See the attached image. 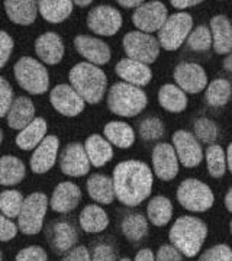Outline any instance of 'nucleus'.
<instances>
[{
    "label": "nucleus",
    "instance_id": "obj_1",
    "mask_svg": "<svg viewBox=\"0 0 232 261\" xmlns=\"http://www.w3.org/2000/svg\"><path fill=\"white\" fill-rule=\"evenodd\" d=\"M116 199L123 206L135 207L147 200L152 192L154 174L147 163L139 160L121 161L113 168Z\"/></svg>",
    "mask_w": 232,
    "mask_h": 261
},
{
    "label": "nucleus",
    "instance_id": "obj_2",
    "mask_svg": "<svg viewBox=\"0 0 232 261\" xmlns=\"http://www.w3.org/2000/svg\"><path fill=\"white\" fill-rule=\"evenodd\" d=\"M68 82L86 103L97 105L108 90V77L100 67L87 61L77 63L68 71Z\"/></svg>",
    "mask_w": 232,
    "mask_h": 261
},
{
    "label": "nucleus",
    "instance_id": "obj_3",
    "mask_svg": "<svg viewBox=\"0 0 232 261\" xmlns=\"http://www.w3.org/2000/svg\"><path fill=\"white\" fill-rule=\"evenodd\" d=\"M208 237V226L202 219L195 216H180L170 228L168 240L180 252L192 258L202 250Z\"/></svg>",
    "mask_w": 232,
    "mask_h": 261
},
{
    "label": "nucleus",
    "instance_id": "obj_4",
    "mask_svg": "<svg viewBox=\"0 0 232 261\" xmlns=\"http://www.w3.org/2000/svg\"><path fill=\"white\" fill-rule=\"evenodd\" d=\"M106 103L112 113L122 118H134L147 108L148 97L141 87L119 82L109 87Z\"/></svg>",
    "mask_w": 232,
    "mask_h": 261
},
{
    "label": "nucleus",
    "instance_id": "obj_5",
    "mask_svg": "<svg viewBox=\"0 0 232 261\" xmlns=\"http://www.w3.org/2000/svg\"><path fill=\"white\" fill-rule=\"evenodd\" d=\"M13 74L19 87L29 94H44L49 89L48 70L34 57H20L13 65Z\"/></svg>",
    "mask_w": 232,
    "mask_h": 261
},
{
    "label": "nucleus",
    "instance_id": "obj_6",
    "mask_svg": "<svg viewBox=\"0 0 232 261\" xmlns=\"http://www.w3.org/2000/svg\"><path fill=\"white\" fill-rule=\"evenodd\" d=\"M177 200L189 212H206L215 203L212 189L197 178H186L177 187Z\"/></svg>",
    "mask_w": 232,
    "mask_h": 261
},
{
    "label": "nucleus",
    "instance_id": "obj_7",
    "mask_svg": "<svg viewBox=\"0 0 232 261\" xmlns=\"http://www.w3.org/2000/svg\"><path fill=\"white\" fill-rule=\"evenodd\" d=\"M193 31V18L190 13L177 12L170 15L164 27L158 31V42L166 51H176L187 41Z\"/></svg>",
    "mask_w": 232,
    "mask_h": 261
},
{
    "label": "nucleus",
    "instance_id": "obj_8",
    "mask_svg": "<svg viewBox=\"0 0 232 261\" xmlns=\"http://www.w3.org/2000/svg\"><path fill=\"white\" fill-rule=\"evenodd\" d=\"M49 200L45 193L35 192L25 197L18 218L19 231L25 235H37L42 231Z\"/></svg>",
    "mask_w": 232,
    "mask_h": 261
},
{
    "label": "nucleus",
    "instance_id": "obj_9",
    "mask_svg": "<svg viewBox=\"0 0 232 261\" xmlns=\"http://www.w3.org/2000/svg\"><path fill=\"white\" fill-rule=\"evenodd\" d=\"M122 47L128 58L144 64H152L157 61L161 45L158 39L141 31H131L122 38Z\"/></svg>",
    "mask_w": 232,
    "mask_h": 261
},
{
    "label": "nucleus",
    "instance_id": "obj_10",
    "mask_svg": "<svg viewBox=\"0 0 232 261\" xmlns=\"http://www.w3.org/2000/svg\"><path fill=\"white\" fill-rule=\"evenodd\" d=\"M87 28L100 37H113L122 28L123 19L119 10L109 5H97L87 13Z\"/></svg>",
    "mask_w": 232,
    "mask_h": 261
},
{
    "label": "nucleus",
    "instance_id": "obj_11",
    "mask_svg": "<svg viewBox=\"0 0 232 261\" xmlns=\"http://www.w3.org/2000/svg\"><path fill=\"white\" fill-rule=\"evenodd\" d=\"M168 16L170 15H168L167 6L163 2H158V0L144 2L142 6L134 10L132 23L141 32L152 35V32H158L164 27Z\"/></svg>",
    "mask_w": 232,
    "mask_h": 261
},
{
    "label": "nucleus",
    "instance_id": "obj_12",
    "mask_svg": "<svg viewBox=\"0 0 232 261\" xmlns=\"http://www.w3.org/2000/svg\"><path fill=\"white\" fill-rule=\"evenodd\" d=\"M171 142L176 149L180 164L186 168L197 167L203 161V148L193 132L185 129L176 130L171 137Z\"/></svg>",
    "mask_w": 232,
    "mask_h": 261
},
{
    "label": "nucleus",
    "instance_id": "obj_13",
    "mask_svg": "<svg viewBox=\"0 0 232 261\" xmlns=\"http://www.w3.org/2000/svg\"><path fill=\"white\" fill-rule=\"evenodd\" d=\"M49 102L57 112L67 118H74L83 112L86 102L71 84H57L49 92Z\"/></svg>",
    "mask_w": 232,
    "mask_h": 261
},
{
    "label": "nucleus",
    "instance_id": "obj_14",
    "mask_svg": "<svg viewBox=\"0 0 232 261\" xmlns=\"http://www.w3.org/2000/svg\"><path fill=\"white\" fill-rule=\"evenodd\" d=\"M58 164L63 174L68 177H82L89 174L92 163L87 157L84 145L80 142H71L65 145V148L60 152Z\"/></svg>",
    "mask_w": 232,
    "mask_h": 261
},
{
    "label": "nucleus",
    "instance_id": "obj_15",
    "mask_svg": "<svg viewBox=\"0 0 232 261\" xmlns=\"http://www.w3.org/2000/svg\"><path fill=\"white\" fill-rule=\"evenodd\" d=\"M173 77L177 86L189 94L200 93L208 87V74L203 67L196 63L177 64Z\"/></svg>",
    "mask_w": 232,
    "mask_h": 261
},
{
    "label": "nucleus",
    "instance_id": "obj_16",
    "mask_svg": "<svg viewBox=\"0 0 232 261\" xmlns=\"http://www.w3.org/2000/svg\"><path fill=\"white\" fill-rule=\"evenodd\" d=\"M152 171L160 180L171 181L178 174V157L173 144L158 142L152 148Z\"/></svg>",
    "mask_w": 232,
    "mask_h": 261
},
{
    "label": "nucleus",
    "instance_id": "obj_17",
    "mask_svg": "<svg viewBox=\"0 0 232 261\" xmlns=\"http://www.w3.org/2000/svg\"><path fill=\"white\" fill-rule=\"evenodd\" d=\"M45 238L56 254H67L75 247L79 233L74 225L67 221H53L46 228Z\"/></svg>",
    "mask_w": 232,
    "mask_h": 261
},
{
    "label": "nucleus",
    "instance_id": "obj_18",
    "mask_svg": "<svg viewBox=\"0 0 232 261\" xmlns=\"http://www.w3.org/2000/svg\"><path fill=\"white\" fill-rule=\"evenodd\" d=\"M73 42H74L75 51L87 63L100 67L111 61V47L100 38L92 37V35H77Z\"/></svg>",
    "mask_w": 232,
    "mask_h": 261
},
{
    "label": "nucleus",
    "instance_id": "obj_19",
    "mask_svg": "<svg viewBox=\"0 0 232 261\" xmlns=\"http://www.w3.org/2000/svg\"><path fill=\"white\" fill-rule=\"evenodd\" d=\"M58 148H60V140L56 135H46L45 140L34 149L29 159V167L32 170V173L44 174L54 167L57 160L60 157Z\"/></svg>",
    "mask_w": 232,
    "mask_h": 261
},
{
    "label": "nucleus",
    "instance_id": "obj_20",
    "mask_svg": "<svg viewBox=\"0 0 232 261\" xmlns=\"http://www.w3.org/2000/svg\"><path fill=\"white\" fill-rule=\"evenodd\" d=\"M65 47L63 38L57 32H44L35 41V54L42 64L57 65L64 58Z\"/></svg>",
    "mask_w": 232,
    "mask_h": 261
},
{
    "label": "nucleus",
    "instance_id": "obj_21",
    "mask_svg": "<svg viewBox=\"0 0 232 261\" xmlns=\"http://www.w3.org/2000/svg\"><path fill=\"white\" fill-rule=\"evenodd\" d=\"M115 73L122 82L137 86V87L148 86L152 79V71H151L149 65L135 61L128 57L118 61V64L115 67Z\"/></svg>",
    "mask_w": 232,
    "mask_h": 261
},
{
    "label": "nucleus",
    "instance_id": "obj_22",
    "mask_svg": "<svg viewBox=\"0 0 232 261\" xmlns=\"http://www.w3.org/2000/svg\"><path fill=\"white\" fill-rule=\"evenodd\" d=\"M82 200L80 187L73 181L58 183L51 195L49 206L57 214H68L74 211Z\"/></svg>",
    "mask_w": 232,
    "mask_h": 261
},
{
    "label": "nucleus",
    "instance_id": "obj_23",
    "mask_svg": "<svg viewBox=\"0 0 232 261\" xmlns=\"http://www.w3.org/2000/svg\"><path fill=\"white\" fill-rule=\"evenodd\" d=\"M214 39V51L218 56H229L232 53V22L225 15H215L209 22Z\"/></svg>",
    "mask_w": 232,
    "mask_h": 261
},
{
    "label": "nucleus",
    "instance_id": "obj_24",
    "mask_svg": "<svg viewBox=\"0 0 232 261\" xmlns=\"http://www.w3.org/2000/svg\"><path fill=\"white\" fill-rule=\"evenodd\" d=\"M35 119V105L27 96H19L6 116V123L10 129L22 130Z\"/></svg>",
    "mask_w": 232,
    "mask_h": 261
},
{
    "label": "nucleus",
    "instance_id": "obj_25",
    "mask_svg": "<svg viewBox=\"0 0 232 261\" xmlns=\"http://www.w3.org/2000/svg\"><path fill=\"white\" fill-rule=\"evenodd\" d=\"M3 5L10 22L20 27L32 25L39 13L38 2L32 0H6Z\"/></svg>",
    "mask_w": 232,
    "mask_h": 261
},
{
    "label": "nucleus",
    "instance_id": "obj_26",
    "mask_svg": "<svg viewBox=\"0 0 232 261\" xmlns=\"http://www.w3.org/2000/svg\"><path fill=\"white\" fill-rule=\"evenodd\" d=\"M87 193L93 199V202L100 203V205H111L115 200V185H113V178L100 174V173H94L90 177L87 178Z\"/></svg>",
    "mask_w": 232,
    "mask_h": 261
},
{
    "label": "nucleus",
    "instance_id": "obj_27",
    "mask_svg": "<svg viewBox=\"0 0 232 261\" xmlns=\"http://www.w3.org/2000/svg\"><path fill=\"white\" fill-rule=\"evenodd\" d=\"M83 145L93 167H103L113 159V145L99 134L87 137Z\"/></svg>",
    "mask_w": 232,
    "mask_h": 261
},
{
    "label": "nucleus",
    "instance_id": "obj_28",
    "mask_svg": "<svg viewBox=\"0 0 232 261\" xmlns=\"http://www.w3.org/2000/svg\"><path fill=\"white\" fill-rule=\"evenodd\" d=\"M48 125L44 118H35L27 128L19 130L15 142L22 151H34L46 138Z\"/></svg>",
    "mask_w": 232,
    "mask_h": 261
},
{
    "label": "nucleus",
    "instance_id": "obj_29",
    "mask_svg": "<svg viewBox=\"0 0 232 261\" xmlns=\"http://www.w3.org/2000/svg\"><path fill=\"white\" fill-rule=\"evenodd\" d=\"M74 2L71 0H39L38 10L41 18L49 23H61L71 16Z\"/></svg>",
    "mask_w": 232,
    "mask_h": 261
},
{
    "label": "nucleus",
    "instance_id": "obj_30",
    "mask_svg": "<svg viewBox=\"0 0 232 261\" xmlns=\"http://www.w3.org/2000/svg\"><path fill=\"white\" fill-rule=\"evenodd\" d=\"M103 137L109 141L113 147L126 149L131 148L135 142V130L126 122L111 121L103 128Z\"/></svg>",
    "mask_w": 232,
    "mask_h": 261
},
{
    "label": "nucleus",
    "instance_id": "obj_31",
    "mask_svg": "<svg viewBox=\"0 0 232 261\" xmlns=\"http://www.w3.org/2000/svg\"><path fill=\"white\" fill-rule=\"evenodd\" d=\"M158 103L160 106L170 113H182L187 108V96L177 84L167 83L158 90Z\"/></svg>",
    "mask_w": 232,
    "mask_h": 261
},
{
    "label": "nucleus",
    "instance_id": "obj_32",
    "mask_svg": "<svg viewBox=\"0 0 232 261\" xmlns=\"http://www.w3.org/2000/svg\"><path fill=\"white\" fill-rule=\"evenodd\" d=\"M79 222L84 232L99 233L109 226V216L99 205H87L79 216Z\"/></svg>",
    "mask_w": 232,
    "mask_h": 261
},
{
    "label": "nucleus",
    "instance_id": "obj_33",
    "mask_svg": "<svg viewBox=\"0 0 232 261\" xmlns=\"http://www.w3.org/2000/svg\"><path fill=\"white\" fill-rule=\"evenodd\" d=\"M27 174L25 163L15 155H3L0 160V185L12 187L19 185Z\"/></svg>",
    "mask_w": 232,
    "mask_h": 261
},
{
    "label": "nucleus",
    "instance_id": "obj_34",
    "mask_svg": "<svg viewBox=\"0 0 232 261\" xmlns=\"http://www.w3.org/2000/svg\"><path fill=\"white\" fill-rule=\"evenodd\" d=\"M121 229L128 241L141 243L148 235V218L138 212L126 215L122 221Z\"/></svg>",
    "mask_w": 232,
    "mask_h": 261
},
{
    "label": "nucleus",
    "instance_id": "obj_35",
    "mask_svg": "<svg viewBox=\"0 0 232 261\" xmlns=\"http://www.w3.org/2000/svg\"><path fill=\"white\" fill-rule=\"evenodd\" d=\"M148 221L154 226H164L173 218V203L166 196H156L147 206Z\"/></svg>",
    "mask_w": 232,
    "mask_h": 261
},
{
    "label": "nucleus",
    "instance_id": "obj_36",
    "mask_svg": "<svg viewBox=\"0 0 232 261\" xmlns=\"http://www.w3.org/2000/svg\"><path fill=\"white\" fill-rule=\"evenodd\" d=\"M231 96V83L226 79H215L204 90V102L212 108H221L229 102Z\"/></svg>",
    "mask_w": 232,
    "mask_h": 261
},
{
    "label": "nucleus",
    "instance_id": "obj_37",
    "mask_svg": "<svg viewBox=\"0 0 232 261\" xmlns=\"http://www.w3.org/2000/svg\"><path fill=\"white\" fill-rule=\"evenodd\" d=\"M204 160H206V168L211 177H223L228 164H226V151H223L221 145L218 144L208 145V148L204 151Z\"/></svg>",
    "mask_w": 232,
    "mask_h": 261
},
{
    "label": "nucleus",
    "instance_id": "obj_38",
    "mask_svg": "<svg viewBox=\"0 0 232 261\" xmlns=\"http://www.w3.org/2000/svg\"><path fill=\"white\" fill-rule=\"evenodd\" d=\"M23 195L19 190L6 189L0 193V211L2 215L8 216L9 219L19 218L22 206H23Z\"/></svg>",
    "mask_w": 232,
    "mask_h": 261
},
{
    "label": "nucleus",
    "instance_id": "obj_39",
    "mask_svg": "<svg viewBox=\"0 0 232 261\" xmlns=\"http://www.w3.org/2000/svg\"><path fill=\"white\" fill-rule=\"evenodd\" d=\"M186 44H187V47L190 48L192 51H196V53L209 51L211 48L214 47V39H212L211 28L206 27V25L196 27L192 31V34L189 35V38H187Z\"/></svg>",
    "mask_w": 232,
    "mask_h": 261
},
{
    "label": "nucleus",
    "instance_id": "obj_40",
    "mask_svg": "<svg viewBox=\"0 0 232 261\" xmlns=\"http://www.w3.org/2000/svg\"><path fill=\"white\" fill-rule=\"evenodd\" d=\"M193 134L200 142L212 145L219 137V128H218L216 122H214L212 119L199 118L193 123Z\"/></svg>",
    "mask_w": 232,
    "mask_h": 261
},
{
    "label": "nucleus",
    "instance_id": "obj_41",
    "mask_svg": "<svg viewBox=\"0 0 232 261\" xmlns=\"http://www.w3.org/2000/svg\"><path fill=\"white\" fill-rule=\"evenodd\" d=\"M138 132L139 137L145 142H151V141H158L160 138H163L166 128H164V123L160 118L148 116V118L139 122Z\"/></svg>",
    "mask_w": 232,
    "mask_h": 261
},
{
    "label": "nucleus",
    "instance_id": "obj_42",
    "mask_svg": "<svg viewBox=\"0 0 232 261\" xmlns=\"http://www.w3.org/2000/svg\"><path fill=\"white\" fill-rule=\"evenodd\" d=\"M0 116L6 119L12 105L15 102V93L9 82L5 77H0Z\"/></svg>",
    "mask_w": 232,
    "mask_h": 261
},
{
    "label": "nucleus",
    "instance_id": "obj_43",
    "mask_svg": "<svg viewBox=\"0 0 232 261\" xmlns=\"http://www.w3.org/2000/svg\"><path fill=\"white\" fill-rule=\"evenodd\" d=\"M197 261H232V250L226 244H218L206 250Z\"/></svg>",
    "mask_w": 232,
    "mask_h": 261
},
{
    "label": "nucleus",
    "instance_id": "obj_44",
    "mask_svg": "<svg viewBox=\"0 0 232 261\" xmlns=\"http://www.w3.org/2000/svg\"><path fill=\"white\" fill-rule=\"evenodd\" d=\"M92 261H118V252L112 244L97 243L93 247Z\"/></svg>",
    "mask_w": 232,
    "mask_h": 261
},
{
    "label": "nucleus",
    "instance_id": "obj_45",
    "mask_svg": "<svg viewBox=\"0 0 232 261\" xmlns=\"http://www.w3.org/2000/svg\"><path fill=\"white\" fill-rule=\"evenodd\" d=\"M15 261H48V255H46V251L42 247L29 245L16 254Z\"/></svg>",
    "mask_w": 232,
    "mask_h": 261
},
{
    "label": "nucleus",
    "instance_id": "obj_46",
    "mask_svg": "<svg viewBox=\"0 0 232 261\" xmlns=\"http://www.w3.org/2000/svg\"><path fill=\"white\" fill-rule=\"evenodd\" d=\"M15 47V41L10 37L6 31L0 32V68L6 67L8 61H9L12 51Z\"/></svg>",
    "mask_w": 232,
    "mask_h": 261
},
{
    "label": "nucleus",
    "instance_id": "obj_47",
    "mask_svg": "<svg viewBox=\"0 0 232 261\" xmlns=\"http://www.w3.org/2000/svg\"><path fill=\"white\" fill-rule=\"evenodd\" d=\"M0 240L3 243H8L10 240H13L16 237V233L19 231V226L12 219H9L8 216L2 215L0 216Z\"/></svg>",
    "mask_w": 232,
    "mask_h": 261
},
{
    "label": "nucleus",
    "instance_id": "obj_48",
    "mask_svg": "<svg viewBox=\"0 0 232 261\" xmlns=\"http://www.w3.org/2000/svg\"><path fill=\"white\" fill-rule=\"evenodd\" d=\"M156 258L157 261H182L183 254L180 252V250H177L173 244H166L158 248Z\"/></svg>",
    "mask_w": 232,
    "mask_h": 261
},
{
    "label": "nucleus",
    "instance_id": "obj_49",
    "mask_svg": "<svg viewBox=\"0 0 232 261\" xmlns=\"http://www.w3.org/2000/svg\"><path fill=\"white\" fill-rule=\"evenodd\" d=\"M61 261H92V252L87 250V247L79 245L67 252Z\"/></svg>",
    "mask_w": 232,
    "mask_h": 261
},
{
    "label": "nucleus",
    "instance_id": "obj_50",
    "mask_svg": "<svg viewBox=\"0 0 232 261\" xmlns=\"http://www.w3.org/2000/svg\"><path fill=\"white\" fill-rule=\"evenodd\" d=\"M200 3H202V0H171V2H170V5H171L174 9H178V10L195 8V6L200 5Z\"/></svg>",
    "mask_w": 232,
    "mask_h": 261
},
{
    "label": "nucleus",
    "instance_id": "obj_51",
    "mask_svg": "<svg viewBox=\"0 0 232 261\" xmlns=\"http://www.w3.org/2000/svg\"><path fill=\"white\" fill-rule=\"evenodd\" d=\"M132 261H157V258L149 248H142L135 254V258Z\"/></svg>",
    "mask_w": 232,
    "mask_h": 261
},
{
    "label": "nucleus",
    "instance_id": "obj_52",
    "mask_svg": "<svg viewBox=\"0 0 232 261\" xmlns=\"http://www.w3.org/2000/svg\"><path fill=\"white\" fill-rule=\"evenodd\" d=\"M118 5L123 9H138L144 5L142 0H118Z\"/></svg>",
    "mask_w": 232,
    "mask_h": 261
},
{
    "label": "nucleus",
    "instance_id": "obj_53",
    "mask_svg": "<svg viewBox=\"0 0 232 261\" xmlns=\"http://www.w3.org/2000/svg\"><path fill=\"white\" fill-rule=\"evenodd\" d=\"M225 207L232 214V186L229 187V190L225 195Z\"/></svg>",
    "mask_w": 232,
    "mask_h": 261
},
{
    "label": "nucleus",
    "instance_id": "obj_54",
    "mask_svg": "<svg viewBox=\"0 0 232 261\" xmlns=\"http://www.w3.org/2000/svg\"><path fill=\"white\" fill-rule=\"evenodd\" d=\"M226 164H228V170L231 171L232 174V142L226 148Z\"/></svg>",
    "mask_w": 232,
    "mask_h": 261
},
{
    "label": "nucleus",
    "instance_id": "obj_55",
    "mask_svg": "<svg viewBox=\"0 0 232 261\" xmlns=\"http://www.w3.org/2000/svg\"><path fill=\"white\" fill-rule=\"evenodd\" d=\"M223 68L226 70V71H231L232 73V53L229 56L225 57V60H223Z\"/></svg>",
    "mask_w": 232,
    "mask_h": 261
},
{
    "label": "nucleus",
    "instance_id": "obj_56",
    "mask_svg": "<svg viewBox=\"0 0 232 261\" xmlns=\"http://www.w3.org/2000/svg\"><path fill=\"white\" fill-rule=\"evenodd\" d=\"M92 3V0H75L74 2V5L75 6H79V8H87V6H90Z\"/></svg>",
    "mask_w": 232,
    "mask_h": 261
},
{
    "label": "nucleus",
    "instance_id": "obj_57",
    "mask_svg": "<svg viewBox=\"0 0 232 261\" xmlns=\"http://www.w3.org/2000/svg\"><path fill=\"white\" fill-rule=\"evenodd\" d=\"M119 261H132V260H130V258H126V257H125V258H121Z\"/></svg>",
    "mask_w": 232,
    "mask_h": 261
},
{
    "label": "nucleus",
    "instance_id": "obj_58",
    "mask_svg": "<svg viewBox=\"0 0 232 261\" xmlns=\"http://www.w3.org/2000/svg\"><path fill=\"white\" fill-rule=\"evenodd\" d=\"M229 229H231V233H232V219H231V222H229Z\"/></svg>",
    "mask_w": 232,
    "mask_h": 261
}]
</instances>
